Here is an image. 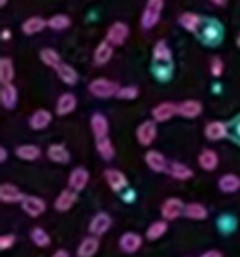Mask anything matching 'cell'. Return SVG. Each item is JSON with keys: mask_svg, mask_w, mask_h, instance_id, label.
Wrapping results in <instances>:
<instances>
[{"mask_svg": "<svg viewBox=\"0 0 240 257\" xmlns=\"http://www.w3.org/2000/svg\"><path fill=\"white\" fill-rule=\"evenodd\" d=\"M165 8V0H147V6L141 15V27L145 30L154 29L161 20V13Z\"/></svg>", "mask_w": 240, "mask_h": 257, "instance_id": "1", "label": "cell"}, {"mask_svg": "<svg viewBox=\"0 0 240 257\" xmlns=\"http://www.w3.org/2000/svg\"><path fill=\"white\" fill-rule=\"evenodd\" d=\"M120 86L115 81H110V79L104 78H97L94 81L89 83V92L92 93L94 97H99V99H110V97H117Z\"/></svg>", "mask_w": 240, "mask_h": 257, "instance_id": "2", "label": "cell"}, {"mask_svg": "<svg viewBox=\"0 0 240 257\" xmlns=\"http://www.w3.org/2000/svg\"><path fill=\"white\" fill-rule=\"evenodd\" d=\"M157 138V121L145 120L138 125L136 128V140L141 147H150Z\"/></svg>", "mask_w": 240, "mask_h": 257, "instance_id": "3", "label": "cell"}, {"mask_svg": "<svg viewBox=\"0 0 240 257\" xmlns=\"http://www.w3.org/2000/svg\"><path fill=\"white\" fill-rule=\"evenodd\" d=\"M127 37H129V27L122 22H115L106 32V41L113 46H122Z\"/></svg>", "mask_w": 240, "mask_h": 257, "instance_id": "4", "label": "cell"}, {"mask_svg": "<svg viewBox=\"0 0 240 257\" xmlns=\"http://www.w3.org/2000/svg\"><path fill=\"white\" fill-rule=\"evenodd\" d=\"M184 210H186V206H184V203L179 197H168L161 206V215L165 220L170 222L179 218L180 215H184Z\"/></svg>", "mask_w": 240, "mask_h": 257, "instance_id": "5", "label": "cell"}, {"mask_svg": "<svg viewBox=\"0 0 240 257\" xmlns=\"http://www.w3.org/2000/svg\"><path fill=\"white\" fill-rule=\"evenodd\" d=\"M22 208L30 218H37L46 211V203L37 196H25V199L22 201Z\"/></svg>", "mask_w": 240, "mask_h": 257, "instance_id": "6", "label": "cell"}, {"mask_svg": "<svg viewBox=\"0 0 240 257\" xmlns=\"http://www.w3.org/2000/svg\"><path fill=\"white\" fill-rule=\"evenodd\" d=\"M177 109H179V106H177L175 102H170V100H166V102H159L157 106L152 109V120L157 121V123L168 121L177 114Z\"/></svg>", "mask_w": 240, "mask_h": 257, "instance_id": "7", "label": "cell"}, {"mask_svg": "<svg viewBox=\"0 0 240 257\" xmlns=\"http://www.w3.org/2000/svg\"><path fill=\"white\" fill-rule=\"evenodd\" d=\"M111 224H113V220H111L110 215L104 213V211H99V213L94 215V218L90 220L89 231H90V234H94V236H103L104 232L110 231Z\"/></svg>", "mask_w": 240, "mask_h": 257, "instance_id": "8", "label": "cell"}, {"mask_svg": "<svg viewBox=\"0 0 240 257\" xmlns=\"http://www.w3.org/2000/svg\"><path fill=\"white\" fill-rule=\"evenodd\" d=\"M104 178H106L108 185L113 192H124L127 189V176L118 169H106Z\"/></svg>", "mask_w": 240, "mask_h": 257, "instance_id": "9", "label": "cell"}, {"mask_svg": "<svg viewBox=\"0 0 240 257\" xmlns=\"http://www.w3.org/2000/svg\"><path fill=\"white\" fill-rule=\"evenodd\" d=\"M25 199V194L18 189L13 183H2L0 185V201L6 204H15V203H22Z\"/></svg>", "mask_w": 240, "mask_h": 257, "instance_id": "10", "label": "cell"}, {"mask_svg": "<svg viewBox=\"0 0 240 257\" xmlns=\"http://www.w3.org/2000/svg\"><path fill=\"white\" fill-rule=\"evenodd\" d=\"M90 128H92V134L96 140H103L108 138L110 133V123H108V118L103 113H94L90 118Z\"/></svg>", "mask_w": 240, "mask_h": 257, "instance_id": "11", "label": "cell"}, {"mask_svg": "<svg viewBox=\"0 0 240 257\" xmlns=\"http://www.w3.org/2000/svg\"><path fill=\"white\" fill-rule=\"evenodd\" d=\"M76 201H78V192L69 187V189L62 190V192L58 194L57 199H55V203H53V206L57 211H67L74 206Z\"/></svg>", "mask_w": 240, "mask_h": 257, "instance_id": "12", "label": "cell"}, {"mask_svg": "<svg viewBox=\"0 0 240 257\" xmlns=\"http://www.w3.org/2000/svg\"><path fill=\"white\" fill-rule=\"evenodd\" d=\"M152 60H154V65H172L173 55L165 41H157L155 43L154 51H152Z\"/></svg>", "mask_w": 240, "mask_h": 257, "instance_id": "13", "label": "cell"}, {"mask_svg": "<svg viewBox=\"0 0 240 257\" xmlns=\"http://www.w3.org/2000/svg\"><path fill=\"white\" fill-rule=\"evenodd\" d=\"M145 162H147V166L154 173H166L170 168L165 155L157 150H148L147 154H145Z\"/></svg>", "mask_w": 240, "mask_h": 257, "instance_id": "14", "label": "cell"}, {"mask_svg": "<svg viewBox=\"0 0 240 257\" xmlns=\"http://www.w3.org/2000/svg\"><path fill=\"white\" fill-rule=\"evenodd\" d=\"M120 250L126 253H134L141 248L143 245V238H141L138 232H126V234L120 236Z\"/></svg>", "mask_w": 240, "mask_h": 257, "instance_id": "15", "label": "cell"}, {"mask_svg": "<svg viewBox=\"0 0 240 257\" xmlns=\"http://www.w3.org/2000/svg\"><path fill=\"white\" fill-rule=\"evenodd\" d=\"M99 236H87V238L82 239L78 250H76V255L78 257H94L97 252H99Z\"/></svg>", "mask_w": 240, "mask_h": 257, "instance_id": "16", "label": "cell"}, {"mask_svg": "<svg viewBox=\"0 0 240 257\" xmlns=\"http://www.w3.org/2000/svg\"><path fill=\"white\" fill-rule=\"evenodd\" d=\"M90 175L85 168H74L69 175V187L76 192H82L87 185H89Z\"/></svg>", "mask_w": 240, "mask_h": 257, "instance_id": "17", "label": "cell"}, {"mask_svg": "<svg viewBox=\"0 0 240 257\" xmlns=\"http://www.w3.org/2000/svg\"><path fill=\"white\" fill-rule=\"evenodd\" d=\"M228 125L224 121H219V120H214L205 127V136L207 140L210 141H221L228 136Z\"/></svg>", "mask_w": 240, "mask_h": 257, "instance_id": "18", "label": "cell"}, {"mask_svg": "<svg viewBox=\"0 0 240 257\" xmlns=\"http://www.w3.org/2000/svg\"><path fill=\"white\" fill-rule=\"evenodd\" d=\"M201 111H203V106H201L200 100H184V102L179 104V109H177V114L182 118H196L201 114Z\"/></svg>", "mask_w": 240, "mask_h": 257, "instance_id": "19", "label": "cell"}, {"mask_svg": "<svg viewBox=\"0 0 240 257\" xmlns=\"http://www.w3.org/2000/svg\"><path fill=\"white\" fill-rule=\"evenodd\" d=\"M0 102L6 109H15L16 104H18V90L13 85H2V90H0Z\"/></svg>", "mask_w": 240, "mask_h": 257, "instance_id": "20", "label": "cell"}, {"mask_svg": "<svg viewBox=\"0 0 240 257\" xmlns=\"http://www.w3.org/2000/svg\"><path fill=\"white\" fill-rule=\"evenodd\" d=\"M76 104H78V100H76L74 93H62L57 100V114L65 116V114L72 113L76 109Z\"/></svg>", "mask_w": 240, "mask_h": 257, "instance_id": "21", "label": "cell"}, {"mask_svg": "<svg viewBox=\"0 0 240 257\" xmlns=\"http://www.w3.org/2000/svg\"><path fill=\"white\" fill-rule=\"evenodd\" d=\"M111 57H113V44H110L108 41H103L94 51V64L104 65L111 60Z\"/></svg>", "mask_w": 240, "mask_h": 257, "instance_id": "22", "label": "cell"}, {"mask_svg": "<svg viewBox=\"0 0 240 257\" xmlns=\"http://www.w3.org/2000/svg\"><path fill=\"white\" fill-rule=\"evenodd\" d=\"M46 27H48L46 20H43L41 16H32V18H29V20H25V22H23L22 32L25 34V36H34V34L43 32Z\"/></svg>", "mask_w": 240, "mask_h": 257, "instance_id": "23", "label": "cell"}, {"mask_svg": "<svg viewBox=\"0 0 240 257\" xmlns=\"http://www.w3.org/2000/svg\"><path fill=\"white\" fill-rule=\"evenodd\" d=\"M198 164H200V168L203 169V171H214L219 166L217 154H215L214 150H210V148H207V150H203L198 155Z\"/></svg>", "mask_w": 240, "mask_h": 257, "instance_id": "24", "label": "cell"}, {"mask_svg": "<svg viewBox=\"0 0 240 257\" xmlns=\"http://www.w3.org/2000/svg\"><path fill=\"white\" fill-rule=\"evenodd\" d=\"M217 185H219V189H221V192L233 194V192H236V190H240V178L236 175H233V173H226V175H222L221 178H219Z\"/></svg>", "mask_w": 240, "mask_h": 257, "instance_id": "25", "label": "cell"}, {"mask_svg": "<svg viewBox=\"0 0 240 257\" xmlns=\"http://www.w3.org/2000/svg\"><path fill=\"white\" fill-rule=\"evenodd\" d=\"M29 123L34 131H44V128L51 123V113L48 109H37L36 113L30 116Z\"/></svg>", "mask_w": 240, "mask_h": 257, "instance_id": "26", "label": "cell"}, {"mask_svg": "<svg viewBox=\"0 0 240 257\" xmlns=\"http://www.w3.org/2000/svg\"><path fill=\"white\" fill-rule=\"evenodd\" d=\"M168 173L172 175V178L179 180V182H186V180H191L193 178V169L189 166L182 164V162H172L168 168Z\"/></svg>", "mask_w": 240, "mask_h": 257, "instance_id": "27", "label": "cell"}, {"mask_svg": "<svg viewBox=\"0 0 240 257\" xmlns=\"http://www.w3.org/2000/svg\"><path fill=\"white\" fill-rule=\"evenodd\" d=\"M15 154H16V157L22 159V161L32 162L41 157V148L36 147V145H20Z\"/></svg>", "mask_w": 240, "mask_h": 257, "instance_id": "28", "label": "cell"}, {"mask_svg": "<svg viewBox=\"0 0 240 257\" xmlns=\"http://www.w3.org/2000/svg\"><path fill=\"white\" fill-rule=\"evenodd\" d=\"M48 157H50V161L57 162V164H67L69 159H71L69 157L67 148H65L64 145H58V143L48 147Z\"/></svg>", "mask_w": 240, "mask_h": 257, "instance_id": "29", "label": "cell"}, {"mask_svg": "<svg viewBox=\"0 0 240 257\" xmlns=\"http://www.w3.org/2000/svg\"><path fill=\"white\" fill-rule=\"evenodd\" d=\"M15 79V65L13 60L8 57L0 58V83L2 85H11Z\"/></svg>", "mask_w": 240, "mask_h": 257, "instance_id": "30", "label": "cell"}, {"mask_svg": "<svg viewBox=\"0 0 240 257\" xmlns=\"http://www.w3.org/2000/svg\"><path fill=\"white\" fill-rule=\"evenodd\" d=\"M179 23L184 30L194 34V32H198V29H200L201 18L196 15V13H182L179 18Z\"/></svg>", "mask_w": 240, "mask_h": 257, "instance_id": "31", "label": "cell"}, {"mask_svg": "<svg viewBox=\"0 0 240 257\" xmlns=\"http://www.w3.org/2000/svg\"><path fill=\"white\" fill-rule=\"evenodd\" d=\"M57 74H58V78H60V81L65 83V85H76V83H78V72H76V69L69 64H64V62H62L57 69Z\"/></svg>", "mask_w": 240, "mask_h": 257, "instance_id": "32", "label": "cell"}, {"mask_svg": "<svg viewBox=\"0 0 240 257\" xmlns=\"http://www.w3.org/2000/svg\"><path fill=\"white\" fill-rule=\"evenodd\" d=\"M166 231H168V220H155L152 222L150 225H148L147 232H145V236H147V239H150V241H155V239L163 238V236L166 234Z\"/></svg>", "mask_w": 240, "mask_h": 257, "instance_id": "33", "label": "cell"}, {"mask_svg": "<svg viewBox=\"0 0 240 257\" xmlns=\"http://www.w3.org/2000/svg\"><path fill=\"white\" fill-rule=\"evenodd\" d=\"M39 58H41V62H43L44 65L55 69V71H57L58 65L62 64L60 55H58L55 50H51V48H43V50L39 51Z\"/></svg>", "mask_w": 240, "mask_h": 257, "instance_id": "34", "label": "cell"}, {"mask_svg": "<svg viewBox=\"0 0 240 257\" xmlns=\"http://www.w3.org/2000/svg\"><path fill=\"white\" fill-rule=\"evenodd\" d=\"M184 215L191 220H205L208 217V210L201 203H189L184 210Z\"/></svg>", "mask_w": 240, "mask_h": 257, "instance_id": "35", "label": "cell"}, {"mask_svg": "<svg viewBox=\"0 0 240 257\" xmlns=\"http://www.w3.org/2000/svg\"><path fill=\"white\" fill-rule=\"evenodd\" d=\"M96 148H97V154H99L104 161H111V159L115 157V148H113V143L110 141V138L96 140Z\"/></svg>", "mask_w": 240, "mask_h": 257, "instance_id": "36", "label": "cell"}, {"mask_svg": "<svg viewBox=\"0 0 240 257\" xmlns=\"http://www.w3.org/2000/svg\"><path fill=\"white\" fill-rule=\"evenodd\" d=\"M30 239L34 241V245L41 246V248H46L51 243V236L48 234L43 227H34L32 231H30Z\"/></svg>", "mask_w": 240, "mask_h": 257, "instance_id": "37", "label": "cell"}, {"mask_svg": "<svg viewBox=\"0 0 240 257\" xmlns=\"http://www.w3.org/2000/svg\"><path fill=\"white\" fill-rule=\"evenodd\" d=\"M69 25H71V20L65 15H55L48 20V27H50L51 30H65Z\"/></svg>", "mask_w": 240, "mask_h": 257, "instance_id": "38", "label": "cell"}, {"mask_svg": "<svg viewBox=\"0 0 240 257\" xmlns=\"http://www.w3.org/2000/svg\"><path fill=\"white\" fill-rule=\"evenodd\" d=\"M203 39H205V43H208V44H217V41L221 39V30H219V27L215 25V23L212 27H205Z\"/></svg>", "mask_w": 240, "mask_h": 257, "instance_id": "39", "label": "cell"}, {"mask_svg": "<svg viewBox=\"0 0 240 257\" xmlns=\"http://www.w3.org/2000/svg\"><path fill=\"white\" fill-rule=\"evenodd\" d=\"M138 95H140V88L138 86H120V90L117 93L118 99H124V100H133Z\"/></svg>", "mask_w": 240, "mask_h": 257, "instance_id": "40", "label": "cell"}, {"mask_svg": "<svg viewBox=\"0 0 240 257\" xmlns=\"http://www.w3.org/2000/svg\"><path fill=\"white\" fill-rule=\"evenodd\" d=\"M217 225H219V229H221L222 232H226V234H228V232H231L233 229L236 227V220L231 217V215H222V217L217 220Z\"/></svg>", "mask_w": 240, "mask_h": 257, "instance_id": "41", "label": "cell"}, {"mask_svg": "<svg viewBox=\"0 0 240 257\" xmlns=\"http://www.w3.org/2000/svg\"><path fill=\"white\" fill-rule=\"evenodd\" d=\"M210 72H212V76H214V78H219V76H222V72H224V64H222L221 58H212Z\"/></svg>", "mask_w": 240, "mask_h": 257, "instance_id": "42", "label": "cell"}, {"mask_svg": "<svg viewBox=\"0 0 240 257\" xmlns=\"http://www.w3.org/2000/svg\"><path fill=\"white\" fill-rule=\"evenodd\" d=\"M16 243V236L15 234H2L0 236V250H9L13 248Z\"/></svg>", "mask_w": 240, "mask_h": 257, "instance_id": "43", "label": "cell"}, {"mask_svg": "<svg viewBox=\"0 0 240 257\" xmlns=\"http://www.w3.org/2000/svg\"><path fill=\"white\" fill-rule=\"evenodd\" d=\"M200 257H222V252H219V250H207Z\"/></svg>", "mask_w": 240, "mask_h": 257, "instance_id": "44", "label": "cell"}, {"mask_svg": "<svg viewBox=\"0 0 240 257\" xmlns=\"http://www.w3.org/2000/svg\"><path fill=\"white\" fill-rule=\"evenodd\" d=\"M51 257H71V255H69V252H67V250H64V248H58L57 252H55Z\"/></svg>", "mask_w": 240, "mask_h": 257, "instance_id": "45", "label": "cell"}, {"mask_svg": "<svg viewBox=\"0 0 240 257\" xmlns=\"http://www.w3.org/2000/svg\"><path fill=\"white\" fill-rule=\"evenodd\" d=\"M8 161V150L4 147L0 148V162H6Z\"/></svg>", "mask_w": 240, "mask_h": 257, "instance_id": "46", "label": "cell"}, {"mask_svg": "<svg viewBox=\"0 0 240 257\" xmlns=\"http://www.w3.org/2000/svg\"><path fill=\"white\" fill-rule=\"evenodd\" d=\"M134 197H136V194H134L133 190H129V192H127V194H124V199H126L127 203H131V201H133Z\"/></svg>", "mask_w": 240, "mask_h": 257, "instance_id": "47", "label": "cell"}, {"mask_svg": "<svg viewBox=\"0 0 240 257\" xmlns=\"http://www.w3.org/2000/svg\"><path fill=\"white\" fill-rule=\"evenodd\" d=\"M0 37H2V41H8V39H11V30H8V29H6V30H2V36H0Z\"/></svg>", "mask_w": 240, "mask_h": 257, "instance_id": "48", "label": "cell"}, {"mask_svg": "<svg viewBox=\"0 0 240 257\" xmlns=\"http://www.w3.org/2000/svg\"><path fill=\"white\" fill-rule=\"evenodd\" d=\"M210 2H212V4H215V6H224L228 0H210Z\"/></svg>", "mask_w": 240, "mask_h": 257, "instance_id": "49", "label": "cell"}, {"mask_svg": "<svg viewBox=\"0 0 240 257\" xmlns=\"http://www.w3.org/2000/svg\"><path fill=\"white\" fill-rule=\"evenodd\" d=\"M235 134H236V140L240 141V120H238V123H236V127H235Z\"/></svg>", "mask_w": 240, "mask_h": 257, "instance_id": "50", "label": "cell"}, {"mask_svg": "<svg viewBox=\"0 0 240 257\" xmlns=\"http://www.w3.org/2000/svg\"><path fill=\"white\" fill-rule=\"evenodd\" d=\"M236 44H238V48H240V36H238V39H236Z\"/></svg>", "mask_w": 240, "mask_h": 257, "instance_id": "51", "label": "cell"}, {"mask_svg": "<svg viewBox=\"0 0 240 257\" xmlns=\"http://www.w3.org/2000/svg\"><path fill=\"white\" fill-rule=\"evenodd\" d=\"M186 257H189V255H186Z\"/></svg>", "mask_w": 240, "mask_h": 257, "instance_id": "52", "label": "cell"}]
</instances>
